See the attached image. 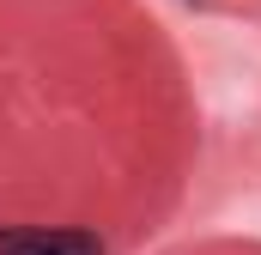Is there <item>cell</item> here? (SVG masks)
<instances>
[{"label": "cell", "instance_id": "cell-1", "mask_svg": "<svg viewBox=\"0 0 261 255\" xmlns=\"http://www.w3.org/2000/svg\"><path fill=\"white\" fill-rule=\"evenodd\" d=\"M0 255H103V237L67 231V225H18V231H0Z\"/></svg>", "mask_w": 261, "mask_h": 255}]
</instances>
